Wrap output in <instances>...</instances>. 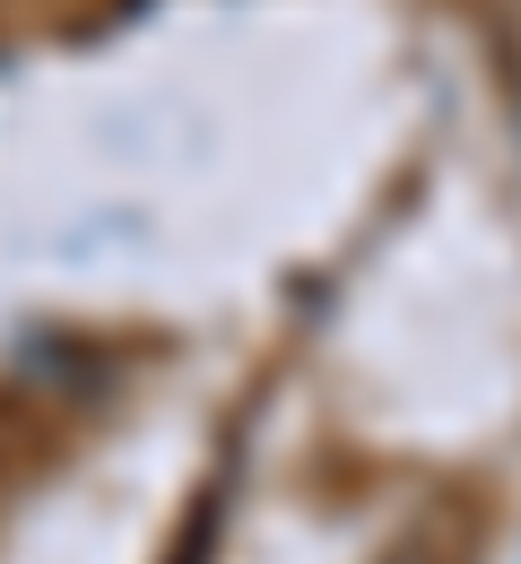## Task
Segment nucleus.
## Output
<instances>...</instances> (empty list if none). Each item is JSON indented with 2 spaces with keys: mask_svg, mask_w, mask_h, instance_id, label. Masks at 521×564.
Here are the masks:
<instances>
[{
  "mask_svg": "<svg viewBox=\"0 0 521 564\" xmlns=\"http://www.w3.org/2000/svg\"><path fill=\"white\" fill-rule=\"evenodd\" d=\"M391 564H426V556H391Z\"/></svg>",
  "mask_w": 521,
  "mask_h": 564,
  "instance_id": "nucleus-1",
  "label": "nucleus"
}]
</instances>
